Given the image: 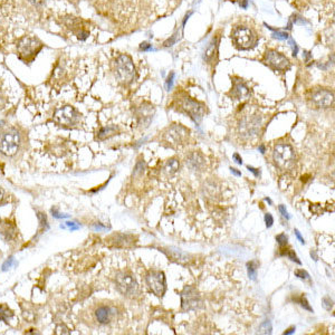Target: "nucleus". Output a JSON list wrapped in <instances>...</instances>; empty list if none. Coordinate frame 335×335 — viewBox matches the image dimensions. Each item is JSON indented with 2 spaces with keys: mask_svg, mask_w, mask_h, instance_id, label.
I'll list each match as a JSON object with an SVG mask.
<instances>
[{
  "mask_svg": "<svg viewBox=\"0 0 335 335\" xmlns=\"http://www.w3.org/2000/svg\"><path fill=\"white\" fill-rule=\"evenodd\" d=\"M257 40H258V37H257L255 30L251 29V28L243 25L232 28L231 42L238 50H251V48L256 46Z\"/></svg>",
  "mask_w": 335,
  "mask_h": 335,
  "instance_id": "3",
  "label": "nucleus"
},
{
  "mask_svg": "<svg viewBox=\"0 0 335 335\" xmlns=\"http://www.w3.org/2000/svg\"><path fill=\"white\" fill-rule=\"evenodd\" d=\"M298 303H300V304L302 305V307H304L305 309L309 310V312H312V310H313L312 307H310V306H309L308 302H307V300H306V297H305L304 295H302V296H301L300 300H298Z\"/></svg>",
  "mask_w": 335,
  "mask_h": 335,
  "instance_id": "30",
  "label": "nucleus"
},
{
  "mask_svg": "<svg viewBox=\"0 0 335 335\" xmlns=\"http://www.w3.org/2000/svg\"><path fill=\"white\" fill-rule=\"evenodd\" d=\"M186 163L190 170L201 171L203 169V167H205L206 165V160L201 153L195 151V152H191L190 154H188V157L186 159Z\"/></svg>",
  "mask_w": 335,
  "mask_h": 335,
  "instance_id": "18",
  "label": "nucleus"
},
{
  "mask_svg": "<svg viewBox=\"0 0 335 335\" xmlns=\"http://www.w3.org/2000/svg\"><path fill=\"white\" fill-rule=\"evenodd\" d=\"M146 285L151 292L158 297H162L167 291V279L163 272L150 271L145 277Z\"/></svg>",
  "mask_w": 335,
  "mask_h": 335,
  "instance_id": "14",
  "label": "nucleus"
},
{
  "mask_svg": "<svg viewBox=\"0 0 335 335\" xmlns=\"http://www.w3.org/2000/svg\"><path fill=\"white\" fill-rule=\"evenodd\" d=\"M190 136V130L181 124H173L167 128L162 133V141L165 144L177 148L186 144Z\"/></svg>",
  "mask_w": 335,
  "mask_h": 335,
  "instance_id": "6",
  "label": "nucleus"
},
{
  "mask_svg": "<svg viewBox=\"0 0 335 335\" xmlns=\"http://www.w3.org/2000/svg\"><path fill=\"white\" fill-rule=\"evenodd\" d=\"M230 171H231L232 174L236 175V177H240V175H242V172H240V171H238L237 169H234V168H231Z\"/></svg>",
  "mask_w": 335,
  "mask_h": 335,
  "instance_id": "41",
  "label": "nucleus"
},
{
  "mask_svg": "<svg viewBox=\"0 0 335 335\" xmlns=\"http://www.w3.org/2000/svg\"><path fill=\"white\" fill-rule=\"evenodd\" d=\"M144 169H145L144 161H139L136 166V169H134V174L136 175L142 174L143 172H144Z\"/></svg>",
  "mask_w": 335,
  "mask_h": 335,
  "instance_id": "28",
  "label": "nucleus"
},
{
  "mask_svg": "<svg viewBox=\"0 0 335 335\" xmlns=\"http://www.w3.org/2000/svg\"><path fill=\"white\" fill-rule=\"evenodd\" d=\"M174 106L177 108L178 111L187 114L195 123H199L202 120L206 112L205 105L198 101L191 99L186 93L177 94V96L174 97Z\"/></svg>",
  "mask_w": 335,
  "mask_h": 335,
  "instance_id": "1",
  "label": "nucleus"
},
{
  "mask_svg": "<svg viewBox=\"0 0 335 335\" xmlns=\"http://www.w3.org/2000/svg\"><path fill=\"white\" fill-rule=\"evenodd\" d=\"M0 234L2 237H5L6 239H13L16 235L15 227L10 223H0Z\"/></svg>",
  "mask_w": 335,
  "mask_h": 335,
  "instance_id": "23",
  "label": "nucleus"
},
{
  "mask_svg": "<svg viewBox=\"0 0 335 335\" xmlns=\"http://www.w3.org/2000/svg\"><path fill=\"white\" fill-rule=\"evenodd\" d=\"M276 240H277V243H279V245L280 246V248H283L285 247L286 245H287V236H286L285 234H280L279 236H276Z\"/></svg>",
  "mask_w": 335,
  "mask_h": 335,
  "instance_id": "29",
  "label": "nucleus"
},
{
  "mask_svg": "<svg viewBox=\"0 0 335 335\" xmlns=\"http://www.w3.org/2000/svg\"><path fill=\"white\" fill-rule=\"evenodd\" d=\"M96 322L101 325H108L116 316V310L111 305H101L94 312Z\"/></svg>",
  "mask_w": 335,
  "mask_h": 335,
  "instance_id": "16",
  "label": "nucleus"
},
{
  "mask_svg": "<svg viewBox=\"0 0 335 335\" xmlns=\"http://www.w3.org/2000/svg\"><path fill=\"white\" fill-rule=\"evenodd\" d=\"M273 37L277 38V39H280V40H285V39L288 38V34L287 32H284V31H276L273 34Z\"/></svg>",
  "mask_w": 335,
  "mask_h": 335,
  "instance_id": "32",
  "label": "nucleus"
},
{
  "mask_svg": "<svg viewBox=\"0 0 335 335\" xmlns=\"http://www.w3.org/2000/svg\"><path fill=\"white\" fill-rule=\"evenodd\" d=\"M81 113L72 105H64L54 112V122L64 128H72L80 123Z\"/></svg>",
  "mask_w": 335,
  "mask_h": 335,
  "instance_id": "9",
  "label": "nucleus"
},
{
  "mask_svg": "<svg viewBox=\"0 0 335 335\" xmlns=\"http://www.w3.org/2000/svg\"><path fill=\"white\" fill-rule=\"evenodd\" d=\"M273 159L276 167L280 170H289L295 165V151L287 143H279L274 148Z\"/></svg>",
  "mask_w": 335,
  "mask_h": 335,
  "instance_id": "5",
  "label": "nucleus"
},
{
  "mask_svg": "<svg viewBox=\"0 0 335 335\" xmlns=\"http://www.w3.org/2000/svg\"><path fill=\"white\" fill-rule=\"evenodd\" d=\"M141 50L142 51H149V50H151V45L150 44H148V43H143V44H141Z\"/></svg>",
  "mask_w": 335,
  "mask_h": 335,
  "instance_id": "40",
  "label": "nucleus"
},
{
  "mask_svg": "<svg viewBox=\"0 0 335 335\" xmlns=\"http://www.w3.org/2000/svg\"><path fill=\"white\" fill-rule=\"evenodd\" d=\"M266 201H268V203H269V205H272V200H271V199H269V198H266Z\"/></svg>",
  "mask_w": 335,
  "mask_h": 335,
  "instance_id": "46",
  "label": "nucleus"
},
{
  "mask_svg": "<svg viewBox=\"0 0 335 335\" xmlns=\"http://www.w3.org/2000/svg\"><path fill=\"white\" fill-rule=\"evenodd\" d=\"M242 1H247V0H242Z\"/></svg>",
  "mask_w": 335,
  "mask_h": 335,
  "instance_id": "47",
  "label": "nucleus"
},
{
  "mask_svg": "<svg viewBox=\"0 0 335 335\" xmlns=\"http://www.w3.org/2000/svg\"><path fill=\"white\" fill-rule=\"evenodd\" d=\"M295 276L298 277L300 279H303V280H310V276L309 274L304 271V269H297L295 271Z\"/></svg>",
  "mask_w": 335,
  "mask_h": 335,
  "instance_id": "26",
  "label": "nucleus"
},
{
  "mask_svg": "<svg viewBox=\"0 0 335 335\" xmlns=\"http://www.w3.org/2000/svg\"><path fill=\"white\" fill-rule=\"evenodd\" d=\"M118 132H120V129L116 125H109L105 126V128H102L99 133H97V139L101 141L108 140V139L112 138L114 136H117Z\"/></svg>",
  "mask_w": 335,
  "mask_h": 335,
  "instance_id": "21",
  "label": "nucleus"
},
{
  "mask_svg": "<svg viewBox=\"0 0 335 335\" xmlns=\"http://www.w3.org/2000/svg\"><path fill=\"white\" fill-rule=\"evenodd\" d=\"M247 271H248L249 279H252V280H256V277H257V263L256 261H251V263L247 264Z\"/></svg>",
  "mask_w": 335,
  "mask_h": 335,
  "instance_id": "25",
  "label": "nucleus"
},
{
  "mask_svg": "<svg viewBox=\"0 0 335 335\" xmlns=\"http://www.w3.org/2000/svg\"><path fill=\"white\" fill-rule=\"evenodd\" d=\"M279 211H280V214L283 215V217H285L286 219H289L288 212H287V210H286V208H285L283 205H280V206H279Z\"/></svg>",
  "mask_w": 335,
  "mask_h": 335,
  "instance_id": "35",
  "label": "nucleus"
},
{
  "mask_svg": "<svg viewBox=\"0 0 335 335\" xmlns=\"http://www.w3.org/2000/svg\"><path fill=\"white\" fill-rule=\"evenodd\" d=\"M258 150L260 151L261 153H265V146H264V145H260L259 148H258Z\"/></svg>",
  "mask_w": 335,
  "mask_h": 335,
  "instance_id": "44",
  "label": "nucleus"
},
{
  "mask_svg": "<svg viewBox=\"0 0 335 335\" xmlns=\"http://www.w3.org/2000/svg\"><path fill=\"white\" fill-rule=\"evenodd\" d=\"M284 255H286V256H287V257H288V258H289V259H291L292 261H295V263H297V264H300V265L302 264V263H301V260H300V259H298V257L296 256V254H295V252H294L293 251H286Z\"/></svg>",
  "mask_w": 335,
  "mask_h": 335,
  "instance_id": "31",
  "label": "nucleus"
},
{
  "mask_svg": "<svg viewBox=\"0 0 335 335\" xmlns=\"http://www.w3.org/2000/svg\"><path fill=\"white\" fill-rule=\"evenodd\" d=\"M173 77H174V74L173 73H171V74L169 75V77H168V82H167V86H168V89H170L171 86H172V83H173Z\"/></svg>",
  "mask_w": 335,
  "mask_h": 335,
  "instance_id": "34",
  "label": "nucleus"
},
{
  "mask_svg": "<svg viewBox=\"0 0 335 335\" xmlns=\"http://www.w3.org/2000/svg\"><path fill=\"white\" fill-rule=\"evenodd\" d=\"M114 73H115L118 83L130 85L137 75L136 66H134L132 58L126 54L118 55L114 62Z\"/></svg>",
  "mask_w": 335,
  "mask_h": 335,
  "instance_id": "2",
  "label": "nucleus"
},
{
  "mask_svg": "<svg viewBox=\"0 0 335 335\" xmlns=\"http://www.w3.org/2000/svg\"><path fill=\"white\" fill-rule=\"evenodd\" d=\"M251 95V89L246 85L243 80L234 81L231 89V96H234L236 100H246Z\"/></svg>",
  "mask_w": 335,
  "mask_h": 335,
  "instance_id": "19",
  "label": "nucleus"
},
{
  "mask_svg": "<svg viewBox=\"0 0 335 335\" xmlns=\"http://www.w3.org/2000/svg\"><path fill=\"white\" fill-rule=\"evenodd\" d=\"M136 114H137L139 125H140L143 129L148 128L151 122H152L153 120L154 106L151 105L150 103H143L137 109Z\"/></svg>",
  "mask_w": 335,
  "mask_h": 335,
  "instance_id": "15",
  "label": "nucleus"
},
{
  "mask_svg": "<svg viewBox=\"0 0 335 335\" xmlns=\"http://www.w3.org/2000/svg\"><path fill=\"white\" fill-rule=\"evenodd\" d=\"M163 251L169 256L170 259L177 261V263L186 264V263H189V260H190L189 255H187L186 252H183L181 251H178V249H165Z\"/></svg>",
  "mask_w": 335,
  "mask_h": 335,
  "instance_id": "20",
  "label": "nucleus"
},
{
  "mask_svg": "<svg viewBox=\"0 0 335 335\" xmlns=\"http://www.w3.org/2000/svg\"><path fill=\"white\" fill-rule=\"evenodd\" d=\"M111 246L117 248H130L133 247L137 243V237L128 234H115L106 239Z\"/></svg>",
  "mask_w": 335,
  "mask_h": 335,
  "instance_id": "17",
  "label": "nucleus"
},
{
  "mask_svg": "<svg viewBox=\"0 0 335 335\" xmlns=\"http://www.w3.org/2000/svg\"><path fill=\"white\" fill-rule=\"evenodd\" d=\"M20 142L22 136L17 129L11 128L3 131L0 136V152L6 157H14L18 152Z\"/></svg>",
  "mask_w": 335,
  "mask_h": 335,
  "instance_id": "7",
  "label": "nucleus"
},
{
  "mask_svg": "<svg viewBox=\"0 0 335 335\" xmlns=\"http://www.w3.org/2000/svg\"><path fill=\"white\" fill-rule=\"evenodd\" d=\"M43 43L32 36H26L19 40L17 45L18 57L24 63H31L38 53L42 51Z\"/></svg>",
  "mask_w": 335,
  "mask_h": 335,
  "instance_id": "4",
  "label": "nucleus"
},
{
  "mask_svg": "<svg viewBox=\"0 0 335 335\" xmlns=\"http://www.w3.org/2000/svg\"><path fill=\"white\" fill-rule=\"evenodd\" d=\"M5 121H0V136L3 132V129H5Z\"/></svg>",
  "mask_w": 335,
  "mask_h": 335,
  "instance_id": "42",
  "label": "nucleus"
},
{
  "mask_svg": "<svg viewBox=\"0 0 335 335\" xmlns=\"http://www.w3.org/2000/svg\"><path fill=\"white\" fill-rule=\"evenodd\" d=\"M261 126V118L259 116H245L238 125V132L245 140L258 136Z\"/></svg>",
  "mask_w": 335,
  "mask_h": 335,
  "instance_id": "13",
  "label": "nucleus"
},
{
  "mask_svg": "<svg viewBox=\"0 0 335 335\" xmlns=\"http://www.w3.org/2000/svg\"><path fill=\"white\" fill-rule=\"evenodd\" d=\"M307 99L317 109H328L334 104V93L325 87H314L308 92Z\"/></svg>",
  "mask_w": 335,
  "mask_h": 335,
  "instance_id": "10",
  "label": "nucleus"
},
{
  "mask_svg": "<svg viewBox=\"0 0 335 335\" xmlns=\"http://www.w3.org/2000/svg\"><path fill=\"white\" fill-rule=\"evenodd\" d=\"M179 169H180V162H179L178 159H170L166 162L165 167H163V173L167 174L168 177H171V175H174L178 172Z\"/></svg>",
  "mask_w": 335,
  "mask_h": 335,
  "instance_id": "22",
  "label": "nucleus"
},
{
  "mask_svg": "<svg viewBox=\"0 0 335 335\" xmlns=\"http://www.w3.org/2000/svg\"><path fill=\"white\" fill-rule=\"evenodd\" d=\"M217 47H218V40L217 38H214L211 40V43L208 45V47L205 51V60L206 62H211L214 59V57L217 53Z\"/></svg>",
  "mask_w": 335,
  "mask_h": 335,
  "instance_id": "24",
  "label": "nucleus"
},
{
  "mask_svg": "<svg viewBox=\"0 0 335 335\" xmlns=\"http://www.w3.org/2000/svg\"><path fill=\"white\" fill-rule=\"evenodd\" d=\"M294 332H295V328H291L289 330L286 331V332H284V334H293Z\"/></svg>",
  "mask_w": 335,
  "mask_h": 335,
  "instance_id": "43",
  "label": "nucleus"
},
{
  "mask_svg": "<svg viewBox=\"0 0 335 335\" xmlns=\"http://www.w3.org/2000/svg\"><path fill=\"white\" fill-rule=\"evenodd\" d=\"M28 1H29L31 5H34V6H42V5H44L46 0H28Z\"/></svg>",
  "mask_w": 335,
  "mask_h": 335,
  "instance_id": "36",
  "label": "nucleus"
},
{
  "mask_svg": "<svg viewBox=\"0 0 335 335\" xmlns=\"http://www.w3.org/2000/svg\"><path fill=\"white\" fill-rule=\"evenodd\" d=\"M181 307L186 312L197 310L202 307V298L199 291L194 286H186L180 293Z\"/></svg>",
  "mask_w": 335,
  "mask_h": 335,
  "instance_id": "11",
  "label": "nucleus"
},
{
  "mask_svg": "<svg viewBox=\"0 0 335 335\" xmlns=\"http://www.w3.org/2000/svg\"><path fill=\"white\" fill-rule=\"evenodd\" d=\"M2 197H3V191H2L1 189H0V201H1V199H2Z\"/></svg>",
  "mask_w": 335,
  "mask_h": 335,
  "instance_id": "45",
  "label": "nucleus"
},
{
  "mask_svg": "<svg viewBox=\"0 0 335 335\" xmlns=\"http://www.w3.org/2000/svg\"><path fill=\"white\" fill-rule=\"evenodd\" d=\"M264 63L274 71L286 72L291 68V62L287 57L275 50H267L264 54Z\"/></svg>",
  "mask_w": 335,
  "mask_h": 335,
  "instance_id": "12",
  "label": "nucleus"
},
{
  "mask_svg": "<svg viewBox=\"0 0 335 335\" xmlns=\"http://www.w3.org/2000/svg\"><path fill=\"white\" fill-rule=\"evenodd\" d=\"M265 223H266L267 228H271L274 223V218L271 214L265 215Z\"/></svg>",
  "mask_w": 335,
  "mask_h": 335,
  "instance_id": "33",
  "label": "nucleus"
},
{
  "mask_svg": "<svg viewBox=\"0 0 335 335\" xmlns=\"http://www.w3.org/2000/svg\"><path fill=\"white\" fill-rule=\"evenodd\" d=\"M295 235H296V237H297V239L300 240V242H301V244H305V240H304V238H303V237H302L301 232L298 231L297 229H295Z\"/></svg>",
  "mask_w": 335,
  "mask_h": 335,
  "instance_id": "39",
  "label": "nucleus"
},
{
  "mask_svg": "<svg viewBox=\"0 0 335 335\" xmlns=\"http://www.w3.org/2000/svg\"><path fill=\"white\" fill-rule=\"evenodd\" d=\"M322 304H323V306H324V308L326 310H331L333 308V300L329 296H325L324 298H323Z\"/></svg>",
  "mask_w": 335,
  "mask_h": 335,
  "instance_id": "27",
  "label": "nucleus"
},
{
  "mask_svg": "<svg viewBox=\"0 0 335 335\" xmlns=\"http://www.w3.org/2000/svg\"><path fill=\"white\" fill-rule=\"evenodd\" d=\"M232 158H234L236 163H238V165H243V159L240 158V155L238 153H235L234 155H232Z\"/></svg>",
  "mask_w": 335,
  "mask_h": 335,
  "instance_id": "37",
  "label": "nucleus"
},
{
  "mask_svg": "<svg viewBox=\"0 0 335 335\" xmlns=\"http://www.w3.org/2000/svg\"><path fill=\"white\" fill-rule=\"evenodd\" d=\"M247 169H248L249 171H251V172L254 173V174L256 175V177H258L259 173H260L258 169H256V168H252V167H251V166H248V167H247Z\"/></svg>",
  "mask_w": 335,
  "mask_h": 335,
  "instance_id": "38",
  "label": "nucleus"
},
{
  "mask_svg": "<svg viewBox=\"0 0 335 335\" xmlns=\"http://www.w3.org/2000/svg\"><path fill=\"white\" fill-rule=\"evenodd\" d=\"M115 285L117 291L129 298H134L140 294V286L130 272H118L115 276Z\"/></svg>",
  "mask_w": 335,
  "mask_h": 335,
  "instance_id": "8",
  "label": "nucleus"
}]
</instances>
